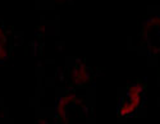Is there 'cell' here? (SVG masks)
Masks as SVG:
<instances>
[{
  "instance_id": "277c9868",
  "label": "cell",
  "mask_w": 160,
  "mask_h": 124,
  "mask_svg": "<svg viewBox=\"0 0 160 124\" xmlns=\"http://www.w3.org/2000/svg\"><path fill=\"white\" fill-rule=\"evenodd\" d=\"M88 79H90V74L86 65L82 62H78L72 71V81L76 85H83Z\"/></svg>"
},
{
  "instance_id": "7a4b0ae2",
  "label": "cell",
  "mask_w": 160,
  "mask_h": 124,
  "mask_svg": "<svg viewBox=\"0 0 160 124\" xmlns=\"http://www.w3.org/2000/svg\"><path fill=\"white\" fill-rule=\"evenodd\" d=\"M142 38L151 54H160V17L155 16L145 22L142 28Z\"/></svg>"
},
{
  "instance_id": "6da1fadb",
  "label": "cell",
  "mask_w": 160,
  "mask_h": 124,
  "mask_svg": "<svg viewBox=\"0 0 160 124\" xmlns=\"http://www.w3.org/2000/svg\"><path fill=\"white\" fill-rule=\"evenodd\" d=\"M58 115L63 124H78L83 123L87 118V107L83 105L81 99L76 95H68L62 97L57 107Z\"/></svg>"
},
{
  "instance_id": "3957f363",
  "label": "cell",
  "mask_w": 160,
  "mask_h": 124,
  "mask_svg": "<svg viewBox=\"0 0 160 124\" xmlns=\"http://www.w3.org/2000/svg\"><path fill=\"white\" fill-rule=\"evenodd\" d=\"M142 93H143V86L141 83H136L131 86L126 93V97L123 100L121 109H119V115L127 117V115H131L132 113H135L141 105Z\"/></svg>"
},
{
  "instance_id": "5b68a950",
  "label": "cell",
  "mask_w": 160,
  "mask_h": 124,
  "mask_svg": "<svg viewBox=\"0 0 160 124\" xmlns=\"http://www.w3.org/2000/svg\"><path fill=\"white\" fill-rule=\"evenodd\" d=\"M7 37L4 32L0 28V59H4L7 57Z\"/></svg>"
}]
</instances>
